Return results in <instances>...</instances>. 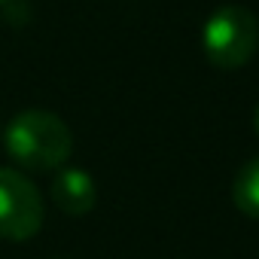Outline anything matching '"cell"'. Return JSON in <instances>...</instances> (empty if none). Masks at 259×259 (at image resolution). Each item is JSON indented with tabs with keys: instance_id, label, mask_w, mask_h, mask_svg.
Wrapping results in <instances>:
<instances>
[{
	"instance_id": "obj_1",
	"label": "cell",
	"mask_w": 259,
	"mask_h": 259,
	"mask_svg": "<svg viewBox=\"0 0 259 259\" xmlns=\"http://www.w3.org/2000/svg\"><path fill=\"white\" fill-rule=\"evenodd\" d=\"M0 138L10 159L25 171H58L73 153L67 122L49 110H22Z\"/></svg>"
},
{
	"instance_id": "obj_2",
	"label": "cell",
	"mask_w": 259,
	"mask_h": 259,
	"mask_svg": "<svg viewBox=\"0 0 259 259\" xmlns=\"http://www.w3.org/2000/svg\"><path fill=\"white\" fill-rule=\"evenodd\" d=\"M204 55L213 67L223 70H238L244 67L256 46H259V22L247 7H220L210 13V19L204 22Z\"/></svg>"
},
{
	"instance_id": "obj_3",
	"label": "cell",
	"mask_w": 259,
	"mask_h": 259,
	"mask_svg": "<svg viewBox=\"0 0 259 259\" xmlns=\"http://www.w3.org/2000/svg\"><path fill=\"white\" fill-rule=\"evenodd\" d=\"M43 226V198L34 180L16 168H0V238L31 241Z\"/></svg>"
},
{
	"instance_id": "obj_4",
	"label": "cell",
	"mask_w": 259,
	"mask_h": 259,
	"mask_svg": "<svg viewBox=\"0 0 259 259\" xmlns=\"http://www.w3.org/2000/svg\"><path fill=\"white\" fill-rule=\"evenodd\" d=\"M52 201L67 217H85L98 201V186L82 168H58L52 177Z\"/></svg>"
},
{
	"instance_id": "obj_5",
	"label": "cell",
	"mask_w": 259,
	"mask_h": 259,
	"mask_svg": "<svg viewBox=\"0 0 259 259\" xmlns=\"http://www.w3.org/2000/svg\"><path fill=\"white\" fill-rule=\"evenodd\" d=\"M232 201L244 217L259 220V156L250 159L238 171V177L232 183Z\"/></svg>"
},
{
	"instance_id": "obj_6",
	"label": "cell",
	"mask_w": 259,
	"mask_h": 259,
	"mask_svg": "<svg viewBox=\"0 0 259 259\" xmlns=\"http://www.w3.org/2000/svg\"><path fill=\"white\" fill-rule=\"evenodd\" d=\"M256 135H259V107H256Z\"/></svg>"
},
{
	"instance_id": "obj_7",
	"label": "cell",
	"mask_w": 259,
	"mask_h": 259,
	"mask_svg": "<svg viewBox=\"0 0 259 259\" xmlns=\"http://www.w3.org/2000/svg\"><path fill=\"white\" fill-rule=\"evenodd\" d=\"M0 4H4V0H0Z\"/></svg>"
}]
</instances>
